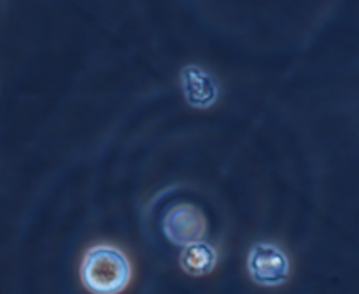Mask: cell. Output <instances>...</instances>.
I'll use <instances>...</instances> for the list:
<instances>
[{
	"label": "cell",
	"mask_w": 359,
	"mask_h": 294,
	"mask_svg": "<svg viewBox=\"0 0 359 294\" xmlns=\"http://www.w3.org/2000/svg\"><path fill=\"white\" fill-rule=\"evenodd\" d=\"M132 265L121 248L100 244L88 248L81 262V280L91 294H119L128 287Z\"/></svg>",
	"instance_id": "1"
},
{
	"label": "cell",
	"mask_w": 359,
	"mask_h": 294,
	"mask_svg": "<svg viewBox=\"0 0 359 294\" xmlns=\"http://www.w3.org/2000/svg\"><path fill=\"white\" fill-rule=\"evenodd\" d=\"M248 273L252 282L262 287L283 286L290 279V258L279 245L259 241L248 254Z\"/></svg>",
	"instance_id": "2"
},
{
	"label": "cell",
	"mask_w": 359,
	"mask_h": 294,
	"mask_svg": "<svg viewBox=\"0 0 359 294\" xmlns=\"http://www.w3.org/2000/svg\"><path fill=\"white\" fill-rule=\"evenodd\" d=\"M163 233L172 244L186 247L195 241H202L207 233V219L198 206L179 203L165 214Z\"/></svg>",
	"instance_id": "3"
},
{
	"label": "cell",
	"mask_w": 359,
	"mask_h": 294,
	"mask_svg": "<svg viewBox=\"0 0 359 294\" xmlns=\"http://www.w3.org/2000/svg\"><path fill=\"white\" fill-rule=\"evenodd\" d=\"M181 90L186 104L193 108H209L219 98V88L209 70L200 65H186L181 70Z\"/></svg>",
	"instance_id": "4"
},
{
	"label": "cell",
	"mask_w": 359,
	"mask_h": 294,
	"mask_svg": "<svg viewBox=\"0 0 359 294\" xmlns=\"http://www.w3.org/2000/svg\"><path fill=\"white\" fill-rule=\"evenodd\" d=\"M182 272L191 276H205L214 272L217 265V251L207 241H195L182 247L179 254Z\"/></svg>",
	"instance_id": "5"
}]
</instances>
